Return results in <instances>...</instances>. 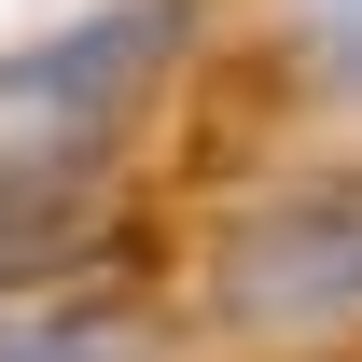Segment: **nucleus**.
Here are the masks:
<instances>
[{"label":"nucleus","instance_id":"1","mask_svg":"<svg viewBox=\"0 0 362 362\" xmlns=\"http://www.w3.org/2000/svg\"><path fill=\"white\" fill-rule=\"evenodd\" d=\"M195 320L237 334V349L362 334V168L237 195L223 223H209V251H195Z\"/></svg>","mask_w":362,"mask_h":362},{"label":"nucleus","instance_id":"2","mask_svg":"<svg viewBox=\"0 0 362 362\" xmlns=\"http://www.w3.org/2000/svg\"><path fill=\"white\" fill-rule=\"evenodd\" d=\"M168 307L126 279H0V362H168Z\"/></svg>","mask_w":362,"mask_h":362},{"label":"nucleus","instance_id":"3","mask_svg":"<svg viewBox=\"0 0 362 362\" xmlns=\"http://www.w3.org/2000/svg\"><path fill=\"white\" fill-rule=\"evenodd\" d=\"M293 42L334 98H362V0H293Z\"/></svg>","mask_w":362,"mask_h":362}]
</instances>
